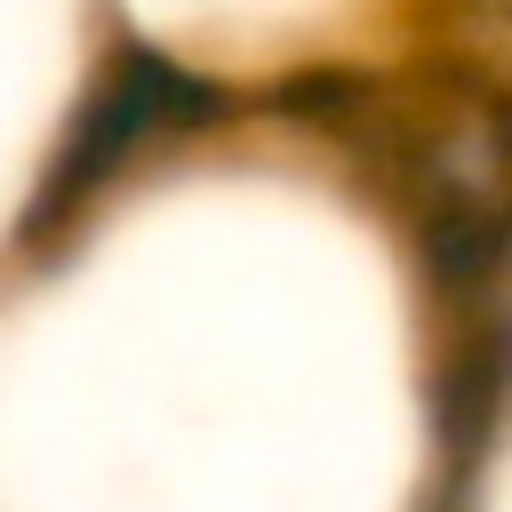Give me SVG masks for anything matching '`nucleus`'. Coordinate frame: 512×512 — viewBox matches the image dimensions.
Instances as JSON below:
<instances>
[{
  "label": "nucleus",
  "instance_id": "1",
  "mask_svg": "<svg viewBox=\"0 0 512 512\" xmlns=\"http://www.w3.org/2000/svg\"><path fill=\"white\" fill-rule=\"evenodd\" d=\"M216 112H224V88L208 72H192L176 56H152V48H128L120 64H104V80L80 104V120L64 128V152H56V168H48L24 232L72 224L88 200H104V184L128 160H144L152 144H168V136H184V128H200Z\"/></svg>",
  "mask_w": 512,
  "mask_h": 512
},
{
  "label": "nucleus",
  "instance_id": "2",
  "mask_svg": "<svg viewBox=\"0 0 512 512\" xmlns=\"http://www.w3.org/2000/svg\"><path fill=\"white\" fill-rule=\"evenodd\" d=\"M472 8H504V16H512V0H472Z\"/></svg>",
  "mask_w": 512,
  "mask_h": 512
}]
</instances>
